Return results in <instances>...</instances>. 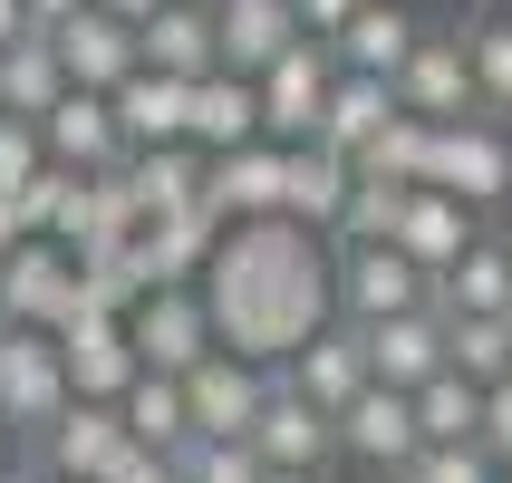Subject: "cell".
I'll return each instance as SVG.
<instances>
[{"label":"cell","mask_w":512,"mask_h":483,"mask_svg":"<svg viewBox=\"0 0 512 483\" xmlns=\"http://www.w3.org/2000/svg\"><path fill=\"white\" fill-rule=\"evenodd\" d=\"M184 136H194L203 155H223V145H252V136H261V87L242 78V68H203L194 97H184Z\"/></svg>","instance_id":"obj_21"},{"label":"cell","mask_w":512,"mask_h":483,"mask_svg":"<svg viewBox=\"0 0 512 483\" xmlns=\"http://www.w3.org/2000/svg\"><path fill=\"white\" fill-rule=\"evenodd\" d=\"M194 10H223V0H194Z\"/></svg>","instance_id":"obj_48"},{"label":"cell","mask_w":512,"mask_h":483,"mask_svg":"<svg viewBox=\"0 0 512 483\" xmlns=\"http://www.w3.org/2000/svg\"><path fill=\"white\" fill-rule=\"evenodd\" d=\"M29 29H39V20H29L20 0H0V49H10V39H29Z\"/></svg>","instance_id":"obj_41"},{"label":"cell","mask_w":512,"mask_h":483,"mask_svg":"<svg viewBox=\"0 0 512 483\" xmlns=\"http://www.w3.org/2000/svg\"><path fill=\"white\" fill-rule=\"evenodd\" d=\"M416 426H426V445H474V435H484V387H474V377H426V387H416Z\"/></svg>","instance_id":"obj_33"},{"label":"cell","mask_w":512,"mask_h":483,"mask_svg":"<svg viewBox=\"0 0 512 483\" xmlns=\"http://www.w3.org/2000/svg\"><path fill=\"white\" fill-rule=\"evenodd\" d=\"M184 97H194V78H165V68H136L126 87H107L116 126H126V155L136 145H184Z\"/></svg>","instance_id":"obj_26"},{"label":"cell","mask_w":512,"mask_h":483,"mask_svg":"<svg viewBox=\"0 0 512 483\" xmlns=\"http://www.w3.org/2000/svg\"><path fill=\"white\" fill-rule=\"evenodd\" d=\"M358 348H368V377H387V387H426V377H445V310H397V319H368L358 329Z\"/></svg>","instance_id":"obj_18"},{"label":"cell","mask_w":512,"mask_h":483,"mask_svg":"<svg viewBox=\"0 0 512 483\" xmlns=\"http://www.w3.org/2000/svg\"><path fill=\"white\" fill-rule=\"evenodd\" d=\"M261 397H271V368L242 358V348H213L203 368H184V406H194V435H252Z\"/></svg>","instance_id":"obj_15"},{"label":"cell","mask_w":512,"mask_h":483,"mask_svg":"<svg viewBox=\"0 0 512 483\" xmlns=\"http://www.w3.org/2000/svg\"><path fill=\"white\" fill-rule=\"evenodd\" d=\"M445 368L474 377V387H503L512 377V310H455L445 319Z\"/></svg>","instance_id":"obj_31"},{"label":"cell","mask_w":512,"mask_h":483,"mask_svg":"<svg viewBox=\"0 0 512 483\" xmlns=\"http://www.w3.org/2000/svg\"><path fill=\"white\" fill-rule=\"evenodd\" d=\"M213 29H223V68H242V78H261L290 39H310L300 29V0H223Z\"/></svg>","instance_id":"obj_23"},{"label":"cell","mask_w":512,"mask_h":483,"mask_svg":"<svg viewBox=\"0 0 512 483\" xmlns=\"http://www.w3.org/2000/svg\"><path fill=\"white\" fill-rule=\"evenodd\" d=\"M329 300H339V319H348V329H368V319L426 310V300H435V281L397 252V242H339V261H329Z\"/></svg>","instance_id":"obj_5"},{"label":"cell","mask_w":512,"mask_h":483,"mask_svg":"<svg viewBox=\"0 0 512 483\" xmlns=\"http://www.w3.org/2000/svg\"><path fill=\"white\" fill-rule=\"evenodd\" d=\"M426 165H435V116H387V136L358 155V174H387V184H426Z\"/></svg>","instance_id":"obj_34"},{"label":"cell","mask_w":512,"mask_h":483,"mask_svg":"<svg viewBox=\"0 0 512 483\" xmlns=\"http://www.w3.org/2000/svg\"><path fill=\"white\" fill-rule=\"evenodd\" d=\"M116 416H126V435H136V445H155V455H184V445H194L184 377H165V368H136V387L116 397Z\"/></svg>","instance_id":"obj_30"},{"label":"cell","mask_w":512,"mask_h":483,"mask_svg":"<svg viewBox=\"0 0 512 483\" xmlns=\"http://www.w3.org/2000/svg\"><path fill=\"white\" fill-rule=\"evenodd\" d=\"M348 174H358V165H348V155H329V145H290V155H281V223H310V232H329V223H339V203H348Z\"/></svg>","instance_id":"obj_24"},{"label":"cell","mask_w":512,"mask_h":483,"mask_svg":"<svg viewBox=\"0 0 512 483\" xmlns=\"http://www.w3.org/2000/svg\"><path fill=\"white\" fill-rule=\"evenodd\" d=\"M416 445H426V426H416V397H406V387H387V377H368V387L339 406V455H348V464H368V474L397 483Z\"/></svg>","instance_id":"obj_10"},{"label":"cell","mask_w":512,"mask_h":483,"mask_svg":"<svg viewBox=\"0 0 512 483\" xmlns=\"http://www.w3.org/2000/svg\"><path fill=\"white\" fill-rule=\"evenodd\" d=\"M261 483H329V474H261Z\"/></svg>","instance_id":"obj_47"},{"label":"cell","mask_w":512,"mask_h":483,"mask_svg":"<svg viewBox=\"0 0 512 483\" xmlns=\"http://www.w3.org/2000/svg\"><path fill=\"white\" fill-rule=\"evenodd\" d=\"M126 339H136L145 368L184 377V368H203V358L223 348V329H213V300H203L194 281H145L136 310H126Z\"/></svg>","instance_id":"obj_3"},{"label":"cell","mask_w":512,"mask_h":483,"mask_svg":"<svg viewBox=\"0 0 512 483\" xmlns=\"http://www.w3.org/2000/svg\"><path fill=\"white\" fill-rule=\"evenodd\" d=\"M397 203H406V184L348 174V203H339V223H329V242H387V232H397Z\"/></svg>","instance_id":"obj_35"},{"label":"cell","mask_w":512,"mask_h":483,"mask_svg":"<svg viewBox=\"0 0 512 483\" xmlns=\"http://www.w3.org/2000/svg\"><path fill=\"white\" fill-rule=\"evenodd\" d=\"M203 300H213V329H223V348H242V358H261V368H281L290 348L310 339V329H329V261L310 252V223H232L223 252H213V271H203Z\"/></svg>","instance_id":"obj_1"},{"label":"cell","mask_w":512,"mask_h":483,"mask_svg":"<svg viewBox=\"0 0 512 483\" xmlns=\"http://www.w3.org/2000/svg\"><path fill=\"white\" fill-rule=\"evenodd\" d=\"M78 310V252L49 242V232H20V252L0 261V319H29V329H58Z\"/></svg>","instance_id":"obj_11"},{"label":"cell","mask_w":512,"mask_h":483,"mask_svg":"<svg viewBox=\"0 0 512 483\" xmlns=\"http://www.w3.org/2000/svg\"><path fill=\"white\" fill-rule=\"evenodd\" d=\"M126 445H136V435H126L116 397H68V406H58V426H49V435H29V445H20V464H49V474L107 483Z\"/></svg>","instance_id":"obj_8"},{"label":"cell","mask_w":512,"mask_h":483,"mask_svg":"<svg viewBox=\"0 0 512 483\" xmlns=\"http://www.w3.org/2000/svg\"><path fill=\"white\" fill-rule=\"evenodd\" d=\"M474 232H484V213H474L464 194H445V184H406L397 232H387V242H397V252L435 281V271H455V261H464V242H474Z\"/></svg>","instance_id":"obj_14"},{"label":"cell","mask_w":512,"mask_h":483,"mask_svg":"<svg viewBox=\"0 0 512 483\" xmlns=\"http://www.w3.org/2000/svg\"><path fill=\"white\" fill-rule=\"evenodd\" d=\"M474 445L512 474V377H503V387H484V435H474Z\"/></svg>","instance_id":"obj_38"},{"label":"cell","mask_w":512,"mask_h":483,"mask_svg":"<svg viewBox=\"0 0 512 483\" xmlns=\"http://www.w3.org/2000/svg\"><path fill=\"white\" fill-rule=\"evenodd\" d=\"M107 483H184V464H174V455H155V445H126Z\"/></svg>","instance_id":"obj_39"},{"label":"cell","mask_w":512,"mask_h":483,"mask_svg":"<svg viewBox=\"0 0 512 483\" xmlns=\"http://www.w3.org/2000/svg\"><path fill=\"white\" fill-rule=\"evenodd\" d=\"M503 483H512V474H503Z\"/></svg>","instance_id":"obj_49"},{"label":"cell","mask_w":512,"mask_h":483,"mask_svg":"<svg viewBox=\"0 0 512 483\" xmlns=\"http://www.w3.org/2000/svg\"><path fill=\"white\" fill-rule=\"evenodd\" d=\"M49 165V145H39V116H10L0 107V203H20V184Z\"/></svg>","instance_id":"obj_37"},{"label":"cell","mask_w":512,"mask_h":483,"mask_svg":"<svg viewBox=\"0 0 512 483\" xmlns=\"http://www.w3.org/2000/svg\"><path fill=\"white\" fill-rule=\"evenodd\" d=\"M358 10H368V0H300V29H310V39H339Z\"/></svg>","instance_id":"obj_40"},{"label":"cell","mask_w":512,"mask_h":483,"mask_svg":"<svg viewBox=\"0 0 512 483\" xmlns=\"http://www.w3.org/2000/svg\"><path fill=\"white\" fill-rule=\"evenodd\" d=\"M416 29H426V10H406V0H368V10L329 39V58L358 68V78H397L406 49H416Z\"/></svg>","instance_id":"obj_22"},{"label":"cell","mask_w":512,"mask_h":483,"mask_svg":"<svg viewBox=\"0 0 512 483\" xmlns=\"http://www.w3.org/2000/svg\"><path fill=\"white\" fill-rule=\"evenodd\" d=\"M49 49H58V68H68V87H126L145 68L136 58V20H116L97 0H78V10L49 29Z\"/></svg>","instance_id":"obj_13"},{"label":"cell","mask_w":512,"mask_h":483,"mask_svg":"<svg viewBox=\"0 0 512 483\" xmlns=\"http://www.w3.org/2000/svg\"><path fill=\"white\" fill-rule=\"evenodd\" d=\"M252 87H261V136L271 145H310L319 116H329V87H339V58H329V39H290Z\"/></svg>","instance_id":"obj_6"},{"label":"cell","mask_w":512,"mask_h":483,"mask_svg":"<svg viewBox=\"0 0 512 483\" xmlns=\"http://www.w3.org/2000/svg\"><path fill=\"white\" fill-rule=\"evenodd\" d=\"M387 116H397V78H358V68H339V87H329V116H319V145L358 165V155L387 136Z\"/></svg>","instance_id":"obj_25"},{"label":"cell","mask_w":512,"mask_h":483,"mask_svg":"<svg viewBox=\"0 0 512 483\" xmlns=\"http://www.w3.org/2000/svg\"><path fill=\"white\" fill-rule=\"evenodd\" d=\"M252 455H261V474H329V464H339V416L310 406L271 368V397H261V416H252Z\"/></svg>","instance_id":"obj_7"},{"label":"cell","mask_w":512,"mask_h":483,"mask_svg":"<svg viewBox=\"0 0 512 483\" xmlns=\"http://www.w3.org/2000/svg\"><path fill=\"white\" fill-rule=\"evenodd\" d=\"M0 483H20V445L10 435H0Z\"/></svg>","instance_id":"obj_45"},{"label":"cell","mask_w":512,"mask_h":483,"mask_svg":"<svg viewBox=\"0 0 512 483\" xmlns=\"http://www.w3.org/2000/svg\"><path fill=\"white\" fill-rule=\"evenodd\" d=\"M464 58H474V107L512 126V0H474L464 10Z\"/></svg>","instance_id":"obj_29"},{"label":"cell","mask_w":512,"mask_h":483,"mask_svg":"<svg viewBox=\"0 0 512 483\" xmlns=\"http://www.w3.org/2000/svg\"><path fill=\"white\" fill-rule=\"evenodd\" d=\"M126 194H136V213L155 223V213H184V203H203V145H136L126 155Z\"/></svg>","instance_id":"obj_28"},{"label":"cell","mask_w":512,"mask_h":483,"mask_svg":"<svg viewBox=\"0 0 512 483\" xmlns=\"http://www.w3.org/2000/svg\"><path fill=\"white\" fill-rule=\"evenodd\" d=\"M281 155L290 145H271V136L203 155V203H213L223 223H271V213H281Z\"/></svg>","instance_id":"obj_17"},{"label":"cell","mask_w":512,"mask_h":483,"mask_svg":"<svg viewBox=\"0 0 512 483\" xmlns=\"http://www.w3.org/2000/svg\"><path fill=\"white\" fill-rule=\"evenodd\" d=\"M136 58L165 68V78H203V68H223V29H213V10H194V0H155L136 20Z\"/></svg>","instance_id":"obj_19"},{"label":"cell","mask_w":512,"mask_h":483,"mask_svg":"<svg viewBox=\"0 0 512 483\" xmlns=\"http://www.w3.org/2000/svg\"><path fill=\"white\" fill-rule=\"evenodd\" d=\"M397 107L406 116H474V58H464V10L455 20H426L416 29V49H406L397 68Z\"/></svg>","instance_id":"obj_9"},{"label":"cell","mask_w":512,"mask_h":483,"mask_svg":"<svg viewBox=\"0 0 512 483\" xmlns=\"http://www.w3.org/2000/svg\"><path fill=\"white\" fill-rule=\"evenodd\" d=\"M435 310L455 319V310H512V232H474L464 242L455 271H435Z\"/></svg>","instance_id":"obj_27"},{"label":"cell","mask_w":512,"mask_h":483,"mask_svg":"<svg viewBox=\"0 0 512 483\" xmlns=\"http://www.w3.org/2000/svg\"><path fill=\"white\" fill-rule=\"evenodd\" d=\"M397 483H503V464H493L484 445H416Z\"/></svg>","instance_id":"obj_36"},{"label":"cell","mask_w":512,"mask_h":483,"mask_svg":"<svg viewBox=\"0 0 512 483\" xmlns=\"http://www.w3.org/2000/svg\"><path fill=\"white\" fill-rule=\"evenodd\" d=\"M58 358H68V387L78 397H126L136 387V339H126V310H68L58 319Z\"/></svg>","instance_id":"obj_12"},{"label":"cell","mask_w":512,"mask_h":483,"mask_svg":"<svg viewBox=\"0 0 512 483\" xmlns=\"http://www.w3.org/2000/svg\"><path fill=\"white\" fill-rule=\"evenodd\" d=\"M39 145H49V165H68V174H107V165H126V126H116L107 87H68V97L39 116Z\"/></svg>","instance_id":"obj_16"},{"label":"cell","mask_w":512,"mask_h":483,"mask_svg":"<svg viewBox=\"0 0 512 483\" xmlns=\"http://www.w3.org/2000/svg\"><path fill=\"white\" fill-rule=\"evenodd\" d=\"M97 10H116V20H145V10H155V0H97Z\"/></svg>","instance_id":"obj_44"},{"label":"cell","mask_w":512,"mask_h":483,"mask_svg":"<svg viewBox=\"0 0 512 483\" xmlns=\"http://www.w3.org/2000/svg\"><path fill=\"white\" fill-rule=\"evenodd\" d=\"M281 377H290V387H300L310 406H329V416H339V406L368 387V348H358V329L339 319V329H310V339L290 348V358H281Z\"/></svg>","instance_id":"obj_20"},{"label":"cell","mask_w":512,"mask_h":483,"mask_svg":"<svg viewBox=\"0 0 512 483\" xmlns=\"http://www.w3.org/2000/svg\"><path fill=\"white\" fill-rule=\"evenodd\" d=\"M426 184H445V194H464L474 213H503L512 203V126L503 116H445L435 126V165H426Z\"/></svg>","instance_id":"obj_4"},{"label":"cell","mask_w":512,"mask_h":483,"mask_svg":"<svg viewBox=\"0 0 512 483\" xmlns=\"http://www.w3.org/2000/svg\"><path fill=\"white\" fill-rule=\"evenodd\" d=\"M20 483H78V474H49V464H20Z\"/></svg>","instance_id":"obj_46"},{"label":"cell","mask_w":512,"mask_h":483,"mask_svg":"<svg viewBox=\"0 0 512 483\" xmlns=\"http://www.w3.org/2000/svg\"><path fill=\"white\" fill-rule=\"evenodd\" d=\"M58 97H68V68H58L49 29L10 39V49H0V107H10V116H49Z\"/></svg>","instance_id":"obj_32"},{"label":"cell","mask_w":512,"mask_h":483,"mask_svg":"<svg viewBox=\"0 0 512 483\" xmlns=\"http://www.w3.org/2000/svg\"><path fill=\"white\" fill-rule=\"evenodd\" d=\"M78 397L68 387V358H58V329H29V319H0V435L29 445V435L58 426V406Z\"/></svg>","instance_id":"obj_2"},{"label":"cell","mask_w":512,"mask_h":483,"mask_svg":"<svg viewBox=\"0 0 512 483\" xmlns=\"http://www.w3.org/2000/svg\"><path fill=\"white\" fill-rule=\"evenodd\" d=\"M20 10H29V20H39V29H58V20H68V10H78V0H20Z\"/></svg>","instance_id":"obj_42"},{"label":"cell","mask_w":512,"mask_h":483,"mask_svg":"<svg viewBox=\"0 0 512 483\" xmlns=\"http://www.w3.org/2000/svg\"><path fill=\"white\" fill-rule=\"evenodd\" d=\"M20 252V213H10V203H0V261Z\"/></svg>","instance_id":"obj_43"}]
</instances>
